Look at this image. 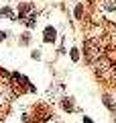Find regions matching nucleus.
<instances>
[{
    "label": "nucleus",
    "mask_w": 116,
    "mask_h": 123,
    "mask_svg": "<svg viewBox=\"0 0 116 123\" xmlns=\"http://www.w3.org/2000/svg\"><path fill=\"white\" fill-rule=\"evenodd\" d=\"M31 8H33V4H22V6H18V18H22L26 12H31Z\"/></svg>",
    "instance_id": "obj_2"
},
{
    "label": "nucleus",
    "mask_w": 116,
    "mask_h": 123,
    "mask_svg": "<svg viewBox=\"0 0 116 123\" xmlns=\"http://www.w3.org/2000/svg\"><path fill=\"white\" fill-rule=\"evenodd\" d=\"M0 17H10V18H14V14H12V10H10V8H0Z\"/></svg>",
    "instance_id": "obj_4"
},
{
    "label": "nucleus",
    "mask_w": 116,
    "mask_h": 123,
    "mask_svg": "<svg viewBox=\"0 0 116 123\" xmlns=\"http://www.w3.org/2000/svg\"><path fill=\"white\" fill-rule=\"evenodd\" d=\"M104 101H106V107H108V109H110V111L114 109V103H112V101H110V98H108V97H104Z\"/></svg>",
    "instance_id": "obj_8"
},
{
    "label": "nucleus",
    "mask_w": 116,
    "mask_h": 123,
    "mask_svg": "<svg viewBox=\"0 0 116 123\" xmlns=\"http://www.w3.org/2000/svg\"><path fill=\"white\" fill-rule=\"evenodd\" d=\"M63 109H65V111H73V105H71V101H63Z\"/></svg>",
    "instance_id": "obj_6"
},
{
    "label": "nucleus",
    "mask_w": 116,
    "mask_h": 123,
    "mask_svg": "<svg viewBox=\"0 0 116 123\" xmlns=\"http://www.w3.org/2000/svg\"><path fill=\"white\" fill-rule=\"evenodd\" d=\"M4 37H6V33H2V31H0V41L4 39Z\"/></svg>",
    "instance_id": "obj_11"
},
{
    "label": "nucleus",
    "mask_w": 116,
    "mask_h": 123,
    "mask_svg": "<svg viewBox=\"0 0 116 123\" xmlns=\"http://www.w3.org/2000/svg\"><path fill=\"white\" fill-rule=\"evenodd\" d=\"M43 39L47 41V43H51V41H55V37H57V31L53 29V27H47V29H45V33H43Z\"/></svg>",
    "instance_id": "obj_1"
},
{
    "label": "nucleus",
    "mask_w": 116,
    "mask_h": 123,
    "mask_svg": "<svg viewBox=\"0 0 116 123\" xmlns=\"http://www.w3.org/2000/svg\"><path fill=\"white\" fill-rule=\"evenodd\" d=\"M73 14H75V18H82V14H84V6H82V4H77L75 10H73Z\"/></svg>",
    "instance_id": "obj_5"
},
{
    "label": "nucleus",
    "mask_w": 116,
    "mask_h": 123,
    "mask_svg": "<svg viewBox=\"0 0 116 123\" xmlns=\"http://www.w3.org/2000/svg\"><path fill=\"white\" fill-rule=\"evenodd\" d=\"M35 25H37V14H31L29 21H26V27H29V29H33Z\"/></svg>",
    "instance_id": "obj_3"
},
{
    "label": "nucleus",
    "mask_w": 116,
    "mask_h": 123,
    "mask_svg": "<svg viewBox=\"0 0 116 123\" xmlns=\"http://www.w3.org/2000/svg\"><path fill=\"white\" fill-rule=\"evenodd\" d=\"M31 57H33V60H39V57H41V51H33V53H31Z\"/></svg>",
    "instance_id": "obj_9"
},
{
    "label": "nucleus",
    "mask_w": 116,
    "mask_h": 123,
    "mask_svg": "<svg viewBox=\"0 0 116 123\" xmlns=\"http://www.w3.org/2000/svg\"><path fill=\"white\" fill-rule=\"evenodd\" d=\"M84 123H92V119L90 117H84Z\"/></svg>",
    "instance_id": "obj_10"
},
{
    "label": "nucleus",
    "mask_w": 116,
    "mask_h": 123,
    "mask_svg": "<svg viewBox=\"0 0 116 123\" xmlns=\"http://www.w3.org/2000/svg\"><path fill=\"white\" fill-rule=\"evenodd\" d=\"M71 60H73V62H77V60H79V53H77V49H75V47L71 49Z\"/></svg>",
    "instance_id": "obj_7"
}]
</instances>
